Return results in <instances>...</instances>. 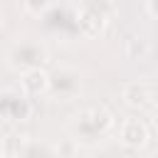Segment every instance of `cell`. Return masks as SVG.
Masks as SVG:
<instances>
[{"label":"cell","mask_w":158,"mask_h":158,"mask_svg":"<svg viewBox=\"0 0 158 158\" xmlns=\"http://www.w3.org/2000/svg\"><path fill=\"white\" fill-rule=\"evenodd\" d=\"M49 81H52V79H49L40 67H35V69H25V74H22V79H20L22 91H25L27 96H37V94L47 91V89H49Z\"/></svg>","instance_id":"cell-2"},{"label":"cell","mask_w":158,"mask_h":158,"mask_svg":"<svg viewBox=\"0 0 158 158\" xmlns=\"http://www.w3.org/2000/svg\"><path fill=\"white\" fill-rule=\"evenodd\" d=\"M148 10H151V12H156V15H158V2H151V5H148Z\"/></svg>","instance_id":"cell-8"},{"label":"cell","mask_w":158,"mask_h":158,"mask_svg":"<svg viewBox=\"0 0 158 158\" xmlns=\"http://www.w3.org/2000/svg\"><path fill=\"white\" fill-rule=\"evenodd\" d=\"M101 27H104V15L99 10H94L91 5H86L81 10V15H79V30L86 37H94V35L101 32Z\"/></svg>","instance_id":"cell-4"},{"label":"cell","mask_w":158,"mask_h":158,"mask_svg":"<svg viewBox=\"0 0 158 158\" xmlns=\"http://www.w3.org/2000/svg\"><path fill=\"white\" fill-rule=\"evenodd\" d=\"M37 59H42V49L37 44H17L12 52H10V62L12 64H35Z\"/></svg>","instance_id":"cell-6"},{"label":"cell","mask_w":158,"mask_h":158,"mask_svg":"<svg viewBox=\"0 0 158 158\" xmlns=\"http://www.w3.org/2000/svg\"><path fill=\"white\" fill-rule=\"evenodd\" d=\"M123 99H126L128 106H146L153 96H151L148 84H143V81H131V84L123 86Z\"/></svg>","instance_id":"cell-5"},{"label":"cell","mask_w":158,"mask_h":158,"mask_svg":"<svg viewBox=\"0 0 158 158\" xmlns=\"http://www.w3.org/2000/svg\"><path fill=\"white\" fill-rule=\"evenodd\" d=\"M121 141H123V146H128V148H141V146L148 141V128H146V123L138 121V118H128V121L121 126Z\"/></svg>","instance_id":"cell-1"},{"label":"cell","mask_w":158,"mask_h":158,"mask_svg":"<svg viewBox=\"0 0 158 158\" xmlns=\"http://www.w3.org/2000/svg\"><path fill=\"white\" fill-rule=\"evenodd\" d=\"M2 116L10 118V121H22L30 116V104L25 96H12V94H5L2 96Z\"/></svg>","instance_id":"cell-3"},{"label":"cell","mask_w":158,"mask_h":158,"mask_svg":"<svg viewBox=\"0 0 158 158\" xmlns=\"http://www.w3.org/2000/svg\"><path fill=\"white\" fill-rule=\"evenodd\" d=\"M49 86H54L59 94H67V86H72V89H77V86H79V77H77L72 69H59V72L52 77Z\"/></svg>","instance_id":"cell-7"}]
</instances>
